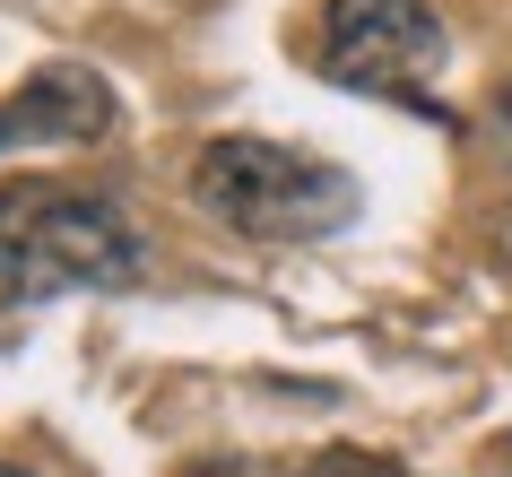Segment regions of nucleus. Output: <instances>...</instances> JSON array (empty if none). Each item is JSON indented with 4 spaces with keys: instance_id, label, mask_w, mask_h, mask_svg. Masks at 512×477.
Returning <instances> with one entry per match:
<instances>
[{
    "instance_id": "obj_1",
    "label": "nucleus",
    "mask_w": 512,
    "mask_h": 477,
    "mask_svg": "<svg viewBox=\"0 0 512 477\" xmlns=\"http://www.w3.org/2000/svg\"><path fill=\"white\" fill-rule=\"evenodd\" d=\"M148 278V243L105 191L18 174L0 183V304L44 295H113Z\"/></svg>"
},
{
    "instance_id": "obj_2",
    "label": "nucleus",
    "mask_w": 512,
    "mask_h": 477,
    "mask_svg": "<svg viewBox=\"0 0 512 477\" xmlns=\"http://www.w3.org/2000/svg\"><path fill=\"white\" fill-rule=\"evenodd\" d=\"M191 200L209 217H226L235 235L252 243H322L339 226H356L365 209V183L348 165L313 157V148H287V139H209L191 157Z\"/></svg>"
},
{
    "instance_id": "obj_3",
    "label": "nucleus",
    "mask_w": 512,
    "mask_h": 477,
    "mask_svg": "<svg viewBox=\"0 0 512 477\" xmlns=\"http://www.w3.org/2000/svg\"><path fill=\"white\" fill-rule=\"evenodd\" d=\"M443 70V18L426 0H330L322 18V79L356 96H408L426 105L417 79Z\"/></svg>"
},
{
    "instance_id": "obj_4",
    "label": "nucleus",
    "mask_w": 512,
    "mask_h": 477,
    "mask_svg": "<svg viewBox=\"0 0 512 477\" xmlns=\"http://www.w3.org/2000/svg\"><path fill=\"white\" fill-rule=\"evenodd\" d=\"M113 131V87L87 61H44L9 105H0V157L9 148H87Z\"/></svg>"
},
{
    "instance_id": "obj_5",
    "label": "nucleus",
    "mask_w": 512,
    "mask_h": 477,
    "mask_svg": "<svg viewBox=\"0 0 512 477\" xmlns=\"http://www.w3.org/2000/svg\"><path fill=\"white\" fill-rule=\"evenodd\" d=\"M304 477H400V469H391V460H374V451H322Z\"/></svg>"
},
{
    "instance_id": "obj_6",
    "label": "nucleus",
    "mask_w": 512,
    "mask_h": 477,
    "mask_svg": "<svg viewBox=\"0 0 512 477\" xmlns=\"http://www.w3.org/2000/svg\"><path fill=\"white\" fill-rule=\"evenodd\" d=\"M0 477H18V469H0Z\"/></svg>"
}]
</instances>
